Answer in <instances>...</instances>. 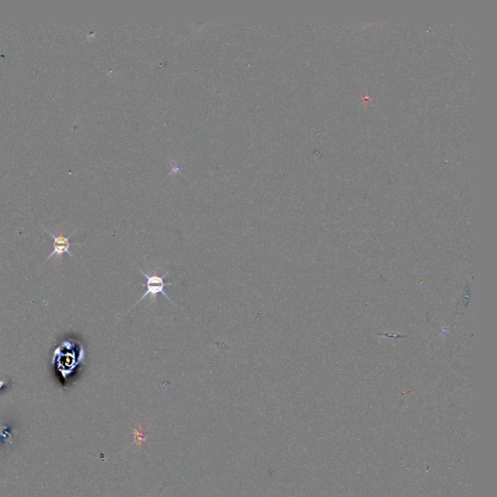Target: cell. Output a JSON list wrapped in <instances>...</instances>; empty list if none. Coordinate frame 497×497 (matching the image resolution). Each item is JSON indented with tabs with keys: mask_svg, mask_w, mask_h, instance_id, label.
I'll use <instances>...</instances> for the list:
<instances>
[{
	"mask_svg": "<svg viewBox=\"0 0 497 497\" xmlns=\"http://www.w3.org/2000/svg\"><path fill=\"white\" fill-rule=\"evenodd\" d=\"M139 271L142 273L143 276H144V277H145V279L147 280V284H146L147 290H146V292L143 294L142 297H141V298H140V299L136 302V304H138L141 300L144 299V297H146V296H148V295H151V297L153 298L152 302H153L154 304H156V303H157V300H158V295L161 293V294H163L164 296H166V298H167V299H168L171 303H173V304L175 305V303H174V302H172L171 298L167 295V293H166V291H165V287H166V285H167V286H168V285H172V283L166 284V283H165V281H164V280H165V278H166V276L168 275L169 271L166 272L163 276L158 275L159 267H156V268L154 269V271H153V273H152V274H147L146 272H144V271H142L141 269H139ZM136 304H135V305H136ZM135 305H133V307H134Z\"/></svg>",
	"mask_w": 497,
	"mask_h": 497,
	"instance_id": "cell-1",
	"label": "cell"
},
{
	"mask_svg": "<svg viewBox=\"0 0 497 497\" xmlns=\"http://www.w3.org/2000/svg\"><path fill=\"white\" fill-rule=\"evenodd\" d=\"M47 233L50 234V236L52 237V239L54 240V251L52 252V254L48 257L46 259V261H48L50 258L54 257V256H56V257H61L64 253L68 254L71 258H74L73 255H72L71 251H70V247L71 246H76V245H80V244H76V243H71L70 242V238H71L74 234H75V231L72 233L70 236L64 237L62 234H60L59 236H55L54 235L52 232L48 231L47 229H44Z\"/></svg>",
	"mask_w": 497,
	"mask_h": 497,
	"instance_id": "cell-2",
	"label": "cell"
}]
</instances>
